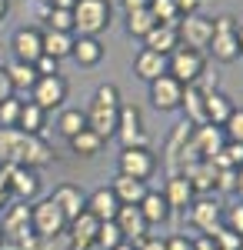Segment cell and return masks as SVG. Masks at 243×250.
Instances as JSON below:
<instances>
[{"instance_id":"54","label":"cell","mask_w":243,"mask_h":250,"mask_svg":"<svg viewBox=\"0 0 243 250\" xmlns=\"http://www.w3.org/2000/svg\"><path fill=\"white\" fill-rule=\"evenodd\" d=\"M113 250H137V244H133V240H123V244H117Z\"/></svg>"},{"instance_id":"7","label":"cell","mask_w":243,"mask_h":250,"mask_svg":"<svg viewBox=\"0 0 243 250\" xmlns=\"http://www.w3.org/2000/svg\"><path fill=\"white\" fill-rule=\"evenodd\" d=\"M157 170V157L150 147H123L120 160H117V173L133 177V180H150Z\"/></svg>"},{"instance_id":"31","label":"cell","mask_w":243,"mask_h":250,"mask_svg":"<svg viewBox=\"0 0 243 250\" xmlns=\"http://www.w3.org/2000/svg\"><path fill=\"white\" fill-rule=\"evenodd\" d=\"M7 77H10V87L14 90H34V83H37V70H34V63H20L14 60L10 67H7Z\"/></svg>"},{"instance_id":"56","label":"cell","mask_w":243,"mask_h":250,"mask_svg":"<svg viewBox=\"0 0 243 250\" xmlns=\"http://www.w3.org/2000/svg\"><path fill=\"white\" fill-rule=\"evenodd\" d=\"M237 43H240V54H243V23H237Z\"/></svg>"},{"instance_id":"30","label":"cell","mask_w":243,"mask_h":250,"mask_svg":"<svg viewBox=\"0 0 243 250\" xmlns=\"http://www.w3.org/2000/svg\"><path fill=\"white\" fill-rule=\"evenodd\" d=\"M183 177L193 184V190H210L217 170H213V164H210V160H190L187 170H183Z\"/></svg>"},{"instance_id":"43","label":"cell","mask_w":243,"mask_h":250,"mask_svg":"<svg viewBox=\"0 0 243 250\" xmlns=\"http://www.w3.org/2000/svg\"><path fill=\"white\" fill-rule=\"evenodd\" d=\"M220 150H223V157L230 160V167H237V170L243 167V144H233V140H226Z\"/></svg>"},{"instance_id":"47","label":"cell","mask_w":243,"mask_h":250,"mask_svg":"<svg viewBox=\"0 0 243 250\" xmlns=\"http://www.w3.org/2000/svg\"><path fill=\"white\" fill-rule=\"evenodd\" d=\"M137 250H167V240H160V237H143V240H137Z\"/></svg>"},{"instance_id":"24","label":"cell","mask_w":243,"mask_h":250,"mask_svg":"<svg viewBox=\"0 0 243 250\" xmlns=\"http://www.w3.org/2000/svg\"><path fill=\"white\" fill-rule=\"evenodd\" d=\"M143 47H147V50H157V54H163V57H170V54L180 47V34H177V27L157 23L147 37H143Z\"/></svg>"},{"instance_id":"10","label":"cell","mask_w":243,"mask_h":250,"mask_svg":"<svg viewBox=\"0 0 243 250\" xmlns=\"http://www.w3.org/2000/svg\"><path fill=\"white\" fill-rule=\"evenodd\" d=\"M187 210H190V224H193L200 233H217L220 227H223V207H220L217 200H210V197L193 200Z\"/></svg>"},{"instance_id":"49","label":"cell","mask_w":243,"mask_h":250,"mask_svg":"<svg viewBox=\"0 0 243 250\" xmlns=\"http://www.w3.org/2000/svg\"><path fill=\"white\" fill-rule=\"evenodd\" d=\"M14 97V87H10V77H7V67H0V104Z\"/></svg>"},{"instance_id":"38","label":"cell","mask_w":243,"mask_h":250,"mask_svg":"<svg viewBox=\"0 0 243 250\" xmlns=\"http://www.w3.org/2000/svg\"><path fill=\"white\" fill-rule=\"evenodd\" d=\"M223 137L233 144H243V107H233V114L223 124Z\"/></svg>"},{"instance_id":"57","label":"cell","mask_w":243,"mask_h":250,"mask_svg":"<svg viewBox=\"0 0 243 250\" xmlns=\"http://www.w3.org/2000/svg\"><path fill=\"white\" fill-rule=\"evenodd\" d=\"M7 200H10V197H7V193H0V210L7 207Z\"/></svg>"},{"instance_id":"46","label":"cell","mask_w":243,"mask_h":250,"mask_svg":"<svg viewBox=\"0 0 243 250\" xmlns=\"http://www.w3.org/2000/svg\"><path fill=\"white\" fill-rule=\"evenodd\" d=\"M167 250H193V240L183 233H173V237H167Z\"/></svg>"},{"instance_id":"41","label":"cell","mask_w":243,"mask_h":250,"mask_svg":"<svg viewBox=\"0 0 243 250\" xmlns=\"http://www.w3.org/2000/svg\"><path fill=\"white\" fill-rule=\"evenodd\" d=\"M213 240H217L220 250H243V237L240 233H230L226 227H220V230L213 233Z\"/></svg>"},{"instance_id":"33","label":"cell","mask_w":243,"mask_h":250,"mask_svg":"<svg viewBox=\"0 0 243 250\" xmlns=\"http://www.w3.org/2000/svg\"><path fill=\"white\" fill-rule=\"evenodd\" d=\"M153 27H157V20H153V14H150V7L147 10H133V14H127V34H130V37L143 40Z\"/></svg>"},{"instance_id":"8","label":"cell","mask_w":243,"mask_h":250,"mask_svg":"<svg viewBox=\"0 0 243 250\" xmlns=\"http://www.w3.org/2000/svg\"><path fill=\"white\" fill-rule=\"evenodd\" d=\"M123 147H147V130H143V117L140 107L133 104H120V117H117V134Z\"/></svg>"},{"instance_id":"40","label":"cell","mask_w":243,"mask_h":250,"mask_svg":"<svg viewBox=\"0 0 243 250\" xmlns=\"http://www.w3.org/2000/svg\"><path fill=\"white\" fill-rule=\"evenodd\" d=\"M223 227L230 233H240V237H243V200L223 210Z\"/></svg>"},{"instance_id":"51","label":"cell","mask_w":243,"mask_h":250,"mask_svg":"<svg viewBox=\"0 0 243 250\" xmlns=\"http://www.w3.org/2000/svg\"><path fill=\"white\" fill-rule=\"evenodd\" d=\"M50 7H54V10H74L77 0H50Z\"/></svg>"},{"instance_id":"29","label":"cell","mask_w":243,"mask_h":250,"mask_svg":"<svg viewBox=\"0 0 243 250\" xmlns=\"http://www.w3.org/2000/svg\"><path fill=\"white\" fill-rule=\"evenodd\" d=\"M40 37H43V54L54 60H63L70 57V50H74V34H60V30H40Z\"/></svg>"},{"instance_id":"19","label":"cell","mask_w":243,"mask_h":250,"mask_svg":"<svg viewBox=\"0 0 243 250\" xmlns=\"http://www.w3.org/2000/svg\"><path fill=\"white\" fill-rule=\"evenodd\" d=\"M133 74H137L140 80H147V83H153L157 77H163V74H167V57H163V54H157V50L140 47V50H137V57H133Z\"/></svg>"},{"instance_id":"20","label":"cell","mask_w":243,"mask_h":250,"mask_svg":"<svg viewBox=\"0 0 243 250\" xmlns=\"http://www.w3.org/2000/svg\"><path fill=\"white\" fill-rule=\"evenodd\" d=\"M113 224L120 227V233H123V240H143L150 230V224L143 220V213H140V207H120L117 210V217H113Z\"/></svg>"},{"instance_id":"17","label":"cell","mask_w":243,"mask_h":250,"mask_svg":"<svg viewBox=\"0 0 243 250\" xmlns=\"http://www.w3.org/2000/svg\"><path fill=\"white\" fill-rule=\"evenodd\" d=\"M163 197H167V204H170V210H183L187 213V207L197 200V190H193V184H190L183 173H173L167 180V187H163Z\"/></svg>"},{"instance_id":"1","label":"cell","mask_w":243,"mask_h":250,"mask_svg":"<svg viewBox=\"0 0 243 250\" xmlns=\"http://www.w3.org/2000/svg\"><path fill=\"white\" fill-rule=\"evenodd\" d=\"M0 164H20L37 170L43 164H50V147L40 137L20 134V130H0Z\"/></svg>"},{"instance_id":"28","label":"cell","mask_w":243,"mask_h":250,"mask_svg":"<svg viewBox=\"0 0 243 250\" xmlns=\"http://www.w3.org/2000/svg\"><path fill=\"white\" fill-rule=\"evenodd\" d=\"M43 120H47V114L40 110L34 100H23L20 104V117H17V127L14 130H20V134H30V137H40V130H43Z\"/></svg>"},{"instance_id":"26","label":"cell","mask_w":243,"mask_h":250,"mask_svg":"<svg viewBox=\"0 0 243 250\" xmlns=\"http://www.w3.org/2000/svg\"><path fill=\"white\" fill-rule=\"evenodd\" d=\"M206 124L210 127H223L226 117L233 114V100L226 94H220V90H206Z\"/></svg>"},{"instance_id":"53","label":"cell","mask_w":243,"mask_h":250,"mask_svg":"<svg viewBox=\"0 0 243 250\" xmlns=\"http://www.w3.org/2000/svg\"><path fill=\"white\" fill-rule=\"evenodd\" d=\"M237 193H240V200H243V167L237 170Z\"/></svg>"},{"instance_id":"21","label":"cell","mask_w":243,"mask_h":250,"mask_svg":"<svg viewBox=\"0 0 243 250\" xmlns=\"http://www.w3.org/2000/svg\"><path fill=\"white\" fill-rule=\"evenodd\" d=\"M110 190L113 197L120 200V207H137L143 197H147V180H133V177H123V173H117L113 177V184H110Z\"/></svg>"},{"instance_id":"50","label":"cell","mask_w":243,"mask_h":250,"mask_svg":"<svg viewBox=\"0 0 243 250\" xmlns=\"http://www.w3.org/2000/svg\"><path fill=\"white\" fill-rule=\"evenodd\" d=\"M120 3H123L127 14H133V10H147L150 7V0H120Z\"/></svg>"},{"instance_id":"14","label":"cell","mask_w":243,"mask_h":250,"mask_svg":"<svg viewBox=\"0 0 243 250\" xmlns=\"http://www.w3.org/2000/svg\"><path fill=\"white\" fill-rule=\"evenodd\" d=\"M150 100H153L157 110H177L183 104V83L177 77H170V74H163V77H157L150 83Z\"/></svg>"},{"instance_id":"6","label":"cell","mask_w":243,"mask_h":250,"mask_svg":"<svg viewBox=\"0 0 243 250\" xmlns=\"http://www.w3.org/2000/svg\"><path fill=\"white\" fill-rule=\"evenodd\" d=\"M203 67H206L203 50H193V47H183V43L167 57V74L177 77L183 87L187 83H197V80L203 77Z\"/></svg>"},{"instance_id":"11","label":"cell","mask_w":243,"mask_h":250,"mask_svg":"<svg viewBox=\"0 0 243 250\" xmlns=\"http://www.w3.org/2000/svg\"><path fill=\"white\" fill-rule=\"evenodd\" d=\"M7 193L17 197V200H34L40 193V177L30 167H20V164H7Z\"/></svg>"},{"instance_id":"39","label":"cell","mask_w":243,"mask_h":250,"mask_svg":"<svg viewBox=\"0 0 243 250\" xmlns=\"http://www.w3.org/2000/svg\"><path fill=\"white\" fill-rule=\"evenodd\" d=\"M20 104H23V100H14V97H7V100L0 104V130H10V127H17Z\"/></svg>"},{"instance_id":"35","label":"cell","mask_w":243,"mask_h":250,"mask_svg":"<svg viewBox=\"0 0 243 250\" xmlns=\"http://www.w3.org/2000/svg\"><path fill=\"white\" fill-rule=\"evenodd\" d=\"M150 14L157 23H167V27H177L180 23V14H177V3L173 0H150Z\"/></svg>"},{"instance_id":"34","label":"cell","mask_w":243,"mask_h":250,"mask_svg":"<svg viewBox=\"0 0 243 250\" xmlns=\"http://www.w3.org/2000/svg\"><path fill=\"white\" fill-rule=\"evenodd\" d=\"M83 127H87V114H83V110H63V114L57 117V130L67 137V140L77 137Z\"/></svg>"},{"instance_id":"36","label":"cell","mask_w":243,"mask_h":250,"mask_svg":"<svg viewBox=\"0 0 243 250\" xmlns=\"http://www.w3.org/2000/svg\"><path fill=\"white\" fill-rule=\"evenodd\" d=\"M117 244H123V233H120V227H117L113 220L100 224V230H97V247H100V250H113Z\"/></svg>"},{"instance_id":"16","label":"cell","mask_w":243,"mask_h":250,"mask_svg":"<svg viewBox=\"0 0 243 250\" xmlns=\"http://www.w3.org/2000/svg\"><path fill=\"white\" fill-rule=\"evenodd\" d=\"M0 230H3V240H23L30 230V207H23V204H10L3 217H0Z\"/></svg>"},{"instance_id":"58","label":"cell","mask_w":243,"mask_h":250,"mask_svg":"<svg viewBox=\"0 0 243 250\" xmlns=\"http://www.w3.org/2000/svg\"><path fill=\"white\" fill-rule=\"evenodd\" d=\"M0 247H3V230H0Z\"/></svg>"},{"instance_id":"12","label":"cell","mask_w":243,"mask_h":250,"mask_svg":"<svg viewBox=\"0 0 243 250\" xmlns=\"http://www.w3.org/2000/svg\"><path fill=\"white\" fill-rule=\"evenodd\" d=\"M177 34H180V43H183V47L203 50L206 43H210V37H213V20L200 17V14H193V17H180Z\"/></svg>"},{"instance_id":"27","label":"cell","mask_w":243,"mask_h":250,"mask_svg":"<svg viewBox=\"0 0 243 250\" xmlns=\"http://www.w3.org/2000/svg\"><path fill=\"white\" fill-rule=\"evenodd\" d=\"M137 207H140V213H143V220H147L150 227H153V224H163L170 217V204L160 190H147V197H143Z\"/></svg>"},{"instance_id":"48","label":"cell","mask_w":243,"mask_h":250,"mask_svg":"<svg viewBox=\"0 0 243 250\" xmlns=\"http://www.w3.org/2000/svg\"><path fill=\"white\" fill-rule=\"evenodd\" d=\"M193 250H220V247H217L213 233H200V237H193Z\"/></svg>"},{"instance_id":"18","label":"cell","mask_w":243,"mask_h":250,"mask_svg":"<svg viewBox=\"0 0 243 250\" xmlns=\"http://www.w3.org/2000/svg\"><path fill=\"white\" fill-rule=\"evenodd\" d=\"M50 200L63 210L67 220H74V217H80V213L87 210V193L80 190V187H74V184H60V187L50 193Z\"/></svg>"},{"instance_id":"2","label":"cell","mask_w":243,"mask_h":250,"mask_svg":"<svg viewBox=\"0 0 243 250\" xmlns=\"http://www.w3.org/2000/svg\"><path fill=\"white\" fill-rule=\"evenodd\" d=\"M117 117H120V90L113 83H103L94 94V104L87 110V127L100 140H110L117 134Z\"/></svg>"},{"instance_id":"23","label":"cell","mask_w":243,"mask_h":250,"mask_svg":"<svg viewBox=\"0 0 243 250\" xmlns=\"http://www.w3.org/2000/svg\"><path fill=\"white\" fill-rule=\"evenodd\" d=\"M183 110H187V124L190 127H203L206 124V90L203 87H197V83H187L183 87V104H180Z\"/></svg>"},{"instance_id":"4","label":"cell","mask_w":243,"mask_h":250,"mask_svg":"<svg viewBox=\"0 0 243 250\" xmlns=\"http://www.w3.org/2000/svg\"><path fill=\"white\" fill-rule=\"evenodd\" d=\"M67 217H63V210L57 207L50 197H43V200H37L34 207H30V230L37 233L40 240H50V237H60V233L67 230Z\"/></svg>"},{"instance_id":"15","label":"cell","mask_w":243,"mask_h":250,"mask_svg":"<svg viewBox=\"0 0 243 250\" xmlns=\"http://www.w3.org/2000/svg\"><path fill=\"white\" fill-rule=\"evenodd\" d=\"M97 230H100V220L90 217L83 210L80 217H74L67 224V237H70V250H90L97 247Z\"/></svg>"},{"instance_id":"55","label":"cell","mask_w":243,"mask_h":250,"mask_svg":"<svg viewBox=\"0 0 243 250\" xmlns=\"http://www.w3.org/2000/svg\"><path fill=\"white\" fill-rule=\"evenodd\" d=\"M7 10H10V0H0V20L7 17Z\"/></svg>"},{"instance_id":"3","label":"cell","mask_w":243,"mask_h":250,"mask_svg":"<svg viewBox=\"0 0 243 250\" xmlns=\"http://www.w3.org/2000/svg\"><path fill=\"white\" fill-rule=\"evenodd\" d=\"M113 20L110 0H77L74 7V34L83 37H97L100 30H107Z\"/></svg>"},{"instance_id":"5","label":"cell","mask_w":243,"mask_h":250,"mask_svg":"<svg viewBox=\"0 0 243 250\" xmlns=\"http://www.w3.org/2000/svg\"><path fill=\"white\" fill-rule=\"evenodd\" d=\"M210 54L220 60V63H233L240 57V43H237V17L220 14L213 20V37H210Z\"/></svg>"},{"instance_id":"37","label":"cell","mask_w":243,"mask_h":250,"mask_svg":"<svg viewBox=\"0 0 243 250\" xmlns=\"http://www.w3.org/2000/svg\"><path fill=\"white\" fill-rule=\"evenodd\" d=\"M47 30H60V34H74V10H54L47 14Z\"/></svg>"},{"instance_id":"22","label":"cell","mask_w":243,"mask_h":250,"mask_svg":"<svg viewBox=\"0 0 243 250\" xmlns=\"http://www.w3.org/2000/svg\"><path fill=\"white\" fill-rule=\"evenodd\" d=\"M117 210H120V200L113 197L110 187H97L94 193H87V213H90V217H97L100 224L113 220V217H117Z\"/></svg>"},{"instance_id":"42","label":"cell","mask_w":243,"mask_h":250,"mask_svg":"<svg viewBox=\"0 0 243 250\" xmlns=\"http://www.w3.org/2000/svg\"><path fill=\"white\" fill-rule=\"evenodd\" d=\"M213 187H217V190H223V193H237V170H217Z\"/></svg>"},{"instance_id":"9","label":"cell","mask_w":243,"mask_h":250,"mask_svg":"<svg viewBox=\"0 0 243 250\" xmlns=\"http://www.w3.org/2000/svg\"><path fill=\"white\" fill-rule=\"evenodd\" d=\"M30 100L37 104L43 114L63 107V100H67V80L60 77V74H54V77H37L34 90H30Z\"/></svg>"},{"instance_id":"32","label":"cell","mask_w":243,"mask_h":250,"mask_svg":"<svg viewBox=\"0 0 243 250\" xmlns=\"http://www.w3.org/2000/svg\"><path fill=\"white\" fill-rule=\"evenodd\" d=\"M70 147H74V154H80V157H97L103 150V140H100L90 127H83L77 137H70Z\"/></svg>"},{"instance_id":"25","label":"cell","mask_w":243,"mask_h":250,"mask_svg":"<svg viewBox=\"0 0 243 250\" xmlns=\"http://www.w3.org/2000/svg\"><path fill=\"white\" fill-rule=\"evenodd\" d=\"M70 57L80 63V67H97L103 60V43L97 37H83V34H74V50Z\"/></svg>"},{"instance_id":"44","label":"cell","mask_w":243,"mask_h":250,"mask_svg":"<svg viewBox=\"0 0 243 250\" xmlns=\"http://www.w3.org/2000/svg\"><path fill=\"white\" fill-rule=\"evenodd\" d=\"M57 63H60V60H54V57H47V54H43V57L34 63V70H37V77H54V74H60V70H57Z\"/></svg>"},{"instance_id":"13","label":"cell","mask_w":243,"mask_h":250,"mask_svg":"<svg viewBox=\"0 0 243 250\" xmlns=\"http://www.w3.org/2000/svg\"><path fill=\"white\" fill-rule=\"evenodd\" d=\"M10 50H14V57L20 63H37L43 57V37H40V30L37 27H20V30H14Z\"/></svg>"},{"instance_id":"45","label":"cell","mask_w":243,"mask_h":250,"mask_svg":"<svg viewBox=\"0 0 243 250\" xmlns=\"http://www.w3.org/2000/svg\"><path fill=\"white\" fill-rule=\"evenodd\" d=\"M173 3H177V14H180V17H193L203 0H173Z\"/></svg>"},{"instance_id":"52","label":"cell","mask_w":243,"mask_h":250,"mask_svg":"<svg viewBox=\"0 0 243 250\" xmlns=\"http://www.w3.org/2000/svg\"><path fill=\"white\" fill-rule=\"evenodd\" d=\"M0 193H7V164H0ZM10 197V193H7Z\"/></svg>"}]
</instances>
